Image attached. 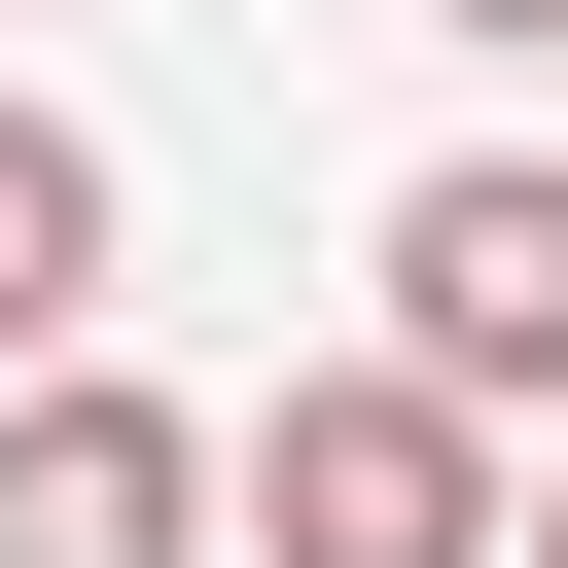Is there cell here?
Here are the masks:
<instances>
[{
  "mask_svg": "<svg viewBox=\"0 0 568 568\" xmlns=\"http://www.w3.org/2000/svg\"><path fill=\"white\" fill-rule=\"evenodd\" d=\"M497 497H532V462H497L462 390H390V355H320V390L213 426V532H248V568H497Z\"/></svg>",
  "mask_w": 568,
  "mask_h": 568,
  "instance_id": "1",
  "label": "cell"
},
{
  "mask_svg": "<svg viewBox=\"0 0 568 568\" xmlns=\"http://www.w3.org/2000/svg\"><path fill=\"white\" fill-rule=\"evenodd\" d=\"M390 390H462L497 462H568V142H462V178H390Z\"/></svg>",
  "mask_w": 568,
  "mask_h": 568,
  "instance_id": "2",
  "label": "cell"
},
{
  "mask_svg": "<svg viewBox=\"0 0 568 568\" xmlns=\"http://www.w3.org/2000/svg\"><path fill=\"white\" fill-rule=\"evenodd\" d=\"M0 568H213V426H178L142 355L0 390Z\"/></svg>",
  "mask_w": 568,
  "mask_h": 568,
  "instance_id": "3",
  "label": "cell"
},
{
  "mask_svg": "<svg viewBox=\"0 0 568 568\" xmlns=\"http://www.w3.org/2000/svg\"><path fill=\"white\" fill-rule=\"evenodd\" d=\"M106 248H142V213H106V142L0 71V390H71V355H106Z\"/></svg>",
  "mask_w": 568,
  "mask_h": 568,
  "instance_id": "4",
  "label": "cell"
},
{
  "mask_svg": "<svg viewBox=\"0 0 568 568\" xmlns=\"http://www.w3.org/2000/svg\"><path fill=\"white\" fill-rule=\"evenodd\" d=\"M426 36H462V71H568V0H426Z\"/></svg>",
  "mask_w": 568,
  "mask_h": 568,
  "instance_id": "5",
  "label": "cell"
},
{
  "mask_svg": "<svg viewBox=\"0 0 568 568\" xmlns=\"http://www.w3.org/2000/svg\"><path fill=\"white\" fill-rule=\"evenodd\" d=\"M497 568H568V462H532V497H497Z\"/></svg>",
  "mask_w": 568,
  "mask_h": 568,
  "instance_id": "6",
  "label": "cell"
}]
</instances>
